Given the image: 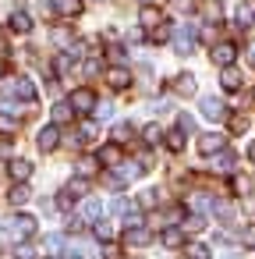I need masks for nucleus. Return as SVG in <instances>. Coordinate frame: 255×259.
Here are the masks:
<instances>
[{
  "label": "nucleus",
  "instance_id": "f257e3e1",
  "mask_svg": "<svg viewBox=\"0 0 255 259\" xmlns=\"http://www.w3.org/2000/svg\"><path fill=\"white\" fill-rule=\"evenodd\" d=\"M0 93L4 96H18V100H25V103H32L36 100V85L29 82V78H0Z\"/></svg>",
  "mask_w": 255,
  "mask_h": 259
},
{
  "label": "nucleus",
  "instance_id": "f03ea898",
  "mask_svg": "<svg viewBox=\"0 0 255 259\" xmlns=\"http://www.w3.org/2000/svg\"><path fill=\"white\" fill-rule=\"evenodd\" d=\"M15 241H25V238H32L36 234V217L32 213H18V217H11L8 220V227H4Z\"/></svg>",
  "mask_w": 255,
  "mask_h": 259
},
{
  "label": "nucleus",
  "instance_id": "7ed1b4c3",
  "mask_svg": "<svg viewBox=\"0 0 255 259\" xmlns=\"http://www.w3.org/2000/svg\"><path fill=\"white\" fill-rule=\"evenodd\" d=\"M68 103H71V107H75V114H92V110H96V103H99V100H96V93H92V89H75V93H71V100H68Z\"/></svg>",
  "mask_w": 255,
  "mask_h": 259
},
{
  "label": "nucleus",
  "instance_id": "20e7f679",
  "mask_svg": "<svg viewBox=\"0 0 255 259\" xmlns=\"http://www.w3.org/2000/svg\"><path fill=\"white\" fill-rule=\"evenodd\" d=\"M223 149H227V139H223L220 132L198 135V153H202V156H216V153H223Z\"/></svg>",
  "mask_w": 255,
  "mask_h": 259
},
{
  "label": "nucleus",
  "instance_id": "39448f33",
  "mask_svg": "<svg viewBox=\"0 0 255 259\" xmlns=\"http://www.w3.org/2000/svg\"><path fill=\"white\" fill-rule=\"evenodd\" d=\"M209 57H213V64H220V68H234V57H237V47H234V43H216Z\"/></svg>",
  "mask_w": 255,
  "mask_h": 259
},
{
  "label": "nucleus",
  "instance_id": "423d86ee",
  "mask_svg": "<svg viewBox=\"0 0 255 259\" xmlns=\"http://www.w3.org/2000/svg\"><path fill=\"white\" fill-rule=\"evenodd\" d=\"M36 146H39L43 153H54V149L61 146V128H57V124H46V128L39 132V139H36Z\"/></svg>",
  "mask_w": 255,
  "mask_h": 259
},
{
  "label": "nucleus",
  "instance_id": "0eeeda50",
  "mask_svg": "<svg viewBox=\"0 0 255 259\" xmlns=\"http://www.w3.org/2000/svg\"><path fill=\"white\" fill-rule=\"evenodd\" d=\"M174 50H177V54H191V50H195V32H191V25H181V29L174 32Z\"/></svg>",
  "mask_w": 255,
  "mask_h": 259
},
{
  "label": "nucleus",
  "instance_id": "6e6552de",
  "mask_svg": "<svg viewBox=\"0 0 255 259\" xmlns=\"http://www.w3.org/2000/svg\"><path fill=\"white\" fill-rule=\"evenodd\" d=\"M107 85H110V89H128V85H131V71L121 68V64L107 68Z\"/></svg>",
  "mask_w": 255,
  "mask_h": 259
},
{
  "label": "nucleus",
  "instance_id": "1a4fd4ad",
  "mask_svg": "<svg viewBox=\"0 0 255 259\" xmlns=\"http://www.w3.org/2000/svg\"><path fill=\"white\" fill-rule=\"evenodd\" d=\"M54 15H61V18H78L82 15V0H54Z\"/></svg>",
  "mask_w": 255,
  "mask_h": 259
},
{
  "label": "nucleus",
  "instance_id": "9d476101",
  "mask_svg": "<svg viewBox=\"0 0 255 259\" xmlns=\"http://www.w3.org/2000/svg\"><path fill=\"white\" fill-rule=\"evenodd\" d=\"M8 170H11V178H15L18 185H25V181L32 178V163H29V160H22V156H15V160L8 163Z\"/></svg>",
  "mask_w": 255,
  "mask_h": 259
},
{
  "label": "nucleus",
  "instance_id": "9b49d317",
  "mask_svg": "<svg viewBox=\"0 0 255 259\" xmlns=\"http://www.w3.org/2000/svg\"><path fill=\"white\" fill-rule=\"evenodd\" d=\"M149 241H152V234H149L145 227H128V231H124V245H128V248H142V245H149Z\"/></svg>",
  "mask_w": 255,
  "mask_h": 259
},
{
  "label": "nucleus",
  "instance_id": "f8f14e48",
  "mask_svg": "<svg viewBox=\"0 0 255 259\" xmlns=\"http://www.w3.org/2000/svg\"><path fill=\"white\" fill-rule=\"evenodd\" d=\"M96 160H99L103 167H117V163H121V146H117V142H107V146L96 153Z\"/></svg>",
  "mask_w": 255,
  "mask_h": 259
},
{
  "label": "nucleus",
  "instance_id": "ddd939ff",
  "mask_svg": "<svg viewBox=\"0 0 255 259\" xmlns=\"http://www.w3.org/2000/svg\"><path fill=\"white\" fill-rule=\"evenodd\" d=\"M202 117L206 121H220L223 117V103L216 96H202Z\"/></svg>",
  "mask_w": 255,
  "mask_h": 259
},
{
  "label": "nucleus",
  "instance_id": "4468645a",
  "mask_svg": "<svg viewBox=\"0 0 255 259\" xmlns=\"http://www.w3.org/2000/svg\"><path fill=\"white\" fill-rule=\"evenodd\" d=\"M220 85H223L227 93H237V89H241V71H237V68H223V71H220Z\"/></svg>",
  "mask_w": 255,
  "mask_h": 259
},
{
  "label": "nucleus",
  "instance_id": "2eb2a0df",
  "mask_svg": "<svg viewBox=\"0 0 255 259\" xmlns=\"http://www.w3.org/2000/svg\"><path fill=\"white\" fill-rule=\"evenodd\" d=\"M8 25H11L15 32H22V36H25V32H32V15H29V11H15Z\"/></svg>",
  "mask_w": 255,
  "mask_h": 259
},
{
  "label": "nucleus",
  "instance_id": "dca6fc26",
  "mask_svg": "<svg viewBox=\"0 0 255 259\" xmlns=\"http://www.w3.org/2000/svg\"><path fill=\"white\" fill-rule=\"evenodd\" d=\"M50 117H54V124H68L71 117H75V107L64 100V103H54V110H50Z\"/></svg>",
  "mask_w": 255,
  "mask_h": 259
},
{
  "label": "nucleus",
  "instance_id": "f3484780",
  "mask_svg": "<svg viewBox=\"0 0 255 259\" xmlns=\"http://www.w3.org/2000/svg\"><path fill=\"white\" fill-rule=\"evenodd\" d=\"M138 22H142V25H145V29L152 32V29H160V25H163V15H160L156 8H142V15H138Z\"/></svg>",
  "mask_w": 255,
  "mask_h": 259
},
{
  "label": "nucleus",
  "instance_id": "a211bd4d",
  "mask_svg": "<svg viewBox=\"0 0 255 259\" xmlns=\"http://www.w3.org/2000/svg\"><path fill=\"white\" fill-rule=\"evenodd\" d=\"M234 163H237V156H234L230 149L216 153V160H213V167H216V170H223V174H230V170H234Z\"/></svg>",
  "mask_w": 255,
  "mask_h": 259
},
{
  "label": "nucleus",
  "instance_id": "6ab92c4d",
  "mask_svg": "<svg viewBox=\"0 0 255 259\" xmlns=\"http://www.w3.org/2000/svg\"><path fill=\"white\" fill-rule=\"evenodd\" d=\"M99 209H103L99 199H85V202H82V220H85V224H96V220H99Z\"/></svg>",
  "mask_w": 255,
  "mask_h": 259
},
{
  "label": "nucleus",
  "instance_id": "aec40b11",
  "mask_svg": "<svg viewBox=\"0 0 255 259\" xmlns=\"http://www.w3.org/2000/svg\"><path fill=\"white\" fill-rule=\"evenodd\" d=\"M174 89H177L181 96H191V93H195V78H191V75H177V78H174Z\"/></svg>",
  "mask_w": 255,
  "mask_h": 259
},
{
  "label": "nucleus",
  "instance_id": "412c9836",
  "mask_svg": "<svg viewBox=\"0 0 255 259\" xmlns=\"http://www.w3.org/2000/svg\"><path fill=\"white\" fill-rule=\"evenodd\" d=\"M167 149H170V153H181V149H184V132H181V128L167 132Z\"/></svg>",
  "mask_w": 255,
  "mask_h": 259
},
{
  "label": "nucleus",
  "instance_id": "4be33fe9",
  "mask_svg": "<svg viewBox=\"0 0 255 259\" xmlns=\"http://www.w3.org/2000/svg\"><path fill=\"white\" fill-rule=\"evenodd\" d=\"M96 170H99V160H96V156H82V160H78V174H82V178H92Z\"/></svg>",
  "mask_w": 255,
  "mask_h": 259
},
{
  "label": "nucleus",
  "instance_id": "5701e85b",
  "mask_svg": "<svg viewBox=\"0 0 255 259\" xmlns=\"http://www.w3.org/2000/svg\"><path fill=\"white\" fill-rule=\"evenodd\" d=\"M8 199H11V206H25V202H29V199H32V192H29V188H25V185H15V188H11V195H8Z\"/></svg>",
  "mask_w": 255,
  "mask_h": 259
},
{
  "label": "nucleus",
  "instance_id": "b1692460",
  "mask_svg": "<svg viewBox=\"0 0 255 259\" xmlns=\"http://www.w3.org/2000/svg\"><path fill=\"white\" fill-rule=\"evenodd\" d=\"M163 245H167V248H177V245H184V231H177V227H167V231H163Z\"/></svg>",
  "mask_w": 255,
  "mask_h": 259
},
{
  "label": "nucleus",
  "instance_id": "393cba45",
  "mask_svg": "<svg viewBox=\"0 0 255 259\" xmlns=\"http://www.w3.org/2000/svg\"><path fill=\"white\" fill-rule=\"evenodd\" d=\"M142 139H145L149 146H156V142L163 139V128H160V124H145V128H142Z\"/></svg>",
  "mask_w": 255,
  "mask_h": 259
},
{
  "label": "nucleus",
  "instance_id": "a878e982",
  "mask_svg": "<svg viewBox=\"0 0 255 259\" xmlns=\"http://www.w3.org/2000/svg\"><path fill=\"white\" fill-rule=\"evenodd\" d=\"M227 124H230V132H234V135L248 132V117H244V114H230V121H227Z\"/></svg>",
  "mask_w": 255,
  "mask_h": 259
},
{
  "label": "nucleus",
  "instance_id": "bb28decb",
  "mask_svg": "<svg viewBox=\"0 0 255 259\" xmlns=\"http://www.w3.org/2000/svg\"><path fill=\"white\" fill-rule=\"evenodd\" d=\"M188 259H209V245L191 241V245H188Z\"/></svg>",
  "mask_w": 255,
  "mask_h": 259
},
{
  "label": "nucleus",
  "instance_id": "cd10ccee",
  "mask_svg": "<svg viewBox=\"0 0 255 259\" xmlns=\"http://www.w3.org/2000/svg\"><path fill=\"white\" fill-rule=\"evenodd\" d=\"M0 132H4V135H15V132H18V121H15L11 114H0Z\"/></svg>",
  "mask_w": 255,
  "mask_h": 259
},
{
  "label": "nucleus",
  "instance_id": "c85d7f7f",
  "mask_svg": "<svg viewBox=\"0 0 255 259\" xmlns=\"http://www.w3.org/2000/svg\"><path fill=\"white\" fill-rule=\"evenodd\" d=\"M131 135H135V132H131V124H117V128H114V142H117V146H121V142H128Z\"/></svg>",
  "mask_w": 255,
  "mask_h": 259
},
{
  "label": "nucleus",
  "instance_id": "c756f323",
  "mask_svg": "<svg viewBox=\"0 0 255 259\" xmlns=\"http://www.w3.org/2000/svg\"><path fill=\"white\" fill-rule=\"evenodd\" d=\"M202 227H206V217H198V213L184 217V231H202Z\"/></svg>",
  "mask_w": 255,
  "mask_h": 259
},
{
  "label": "nucleus",
  "instance_id": "7c9ffc66",
  "mask_svg": "<svg viewBox=\"0 0 255 259\" xmlns=\"http://www.w3.org/2000/svg\"><path fill=\"white\" fill-rule=\"evenodd\" d=\"M149 39H152V43H167V39H170V29H167V22H163L160 29H152V32H149Z\"/></svg>",
  "mask_w": 255,
  "mask_h": 259
},
{
  "label": "nucleus",
  "instance_id": "2f4dec72",
  "mask_svg": "<svg viewBox=\"0 0 255 259\" xmlns=\"http://www.w3.org/2000/svg\"><path fill=\"white\" fill-rule=\"evenodd\" d=\"M85 188H89V181H85V178H75V181L68 185V192H71L75 199H78V195H85Z\"/></svg>",
  "mask_w": 255,
  "mask_h": 259
},
{
  "label": "nucleus",
  "instance_id": "473e14b6",
  "mask_svg": "<svg viewBox=\"0 0 255 259\" xmlns=\"http://www.w3.org/2000/svg\"><path fill=\"white\" fill-rule=\"evenodd\" d=\"M110 234H114V227H110L107 220H96V238H99V241H110Z\"/></svg>",
  "mask_w": 255,
  "mask_h": 259
},
{
  "label": "nucleus",
  "instance_id": "72a5a7b5",
  "mask_svg": "<svg viewBox=\"0 0 255 259\" xmlns=\"http://www.w3.org/2000/svg\"><path fill=\"white\" fill-rule=\"evenodd\" d=\"M57 206H61V209H71V206H75V195H71L68 188H61V195H57Z\"/></svg>",
  "mask_w": 255,
  "mask_h": 259
},
{
  "label": "nucleus",
  "instance_id": "f704fd0d",
  "mask_svg": "<svg viewBox=\"0 0 255 259\" xmlns=\"http://www.w3.org/2000/svg\"><path fill=\"white\" fill-rule=\"evenodd\" d=\"M78 135H82V142H89V139H96V124H92V121H85V124L78 128Z\"/></svg>",
  "mask_w": 255,
  "mask_h": 259
},
{
  "label": "nucleus",
  "instance_id": "c9c22d12",
  "mask_svg": "<svg viewBox=\"0 0 255 259\" xmlns=\"http://www.w3.org/2000/svg\"><path fill=\"white\" fill-rule=\"evenodd\" d=\"M202 39L216 47V43H220V39H216V25H206V29H202Z\"/></svg>",
  "mask_w": 255,
  "mask_h": 259
},
{
  "label": "nucleus",
  "instance_id": "e433bc0d",
  "mask_svg": "<svg viewBox=\"0 0 255 259\" xmlns=\"http://www.w3.org/2000/svg\"><path fill=\"white\" fill-rule=\"evenodd\" d=\"M177 128H181V132H195V121H191L188 114H181V117H177Z\"/></svg>",
  "mask_w": 255,
  "mask_h": 259
},
{
  "label": "nucleus",
  "instance_id": "4c0bfd02",
  "mask_svg": "<svg viewBox=\"0 0 255 259\" xmlns=\"http://www.w3.org/2000/svg\"><path fill=\"white\" fill-rule=\"evenodd\" d=\"M170 8H174V11H191L195 0H170Z\"/></svg>",
  "mask_w": 255,
  "mask_h": 259
},
{
  "label": "nucleus",
  "instance_id": "58836bf2",
  "mask_svg": "<svg viewBox=\"0 0 255 259\" xmlns=\"http://www.w3.org/2000/svg\"><path fill=\"white\" fill-rule=\"evenodd\" d=\"M54 39L64 47V43H71V32H68V29H57V32H54Z\"/></svg>",
  "mask_w": 255,
  "mask_h": 259
},
{
  "label": "nucleus",
  "instance_id": "ea45409f",
  "mask_svg": "<svg viewBox=\"0 0 255 259\" xmlns=\"http://www.w3.org/2000/svg\"><path fill=\"white\" fill-rule=\"evenodd\" d=\"M15 255H18V259H32V255H36V252H32V248H29V245H18V248H15Z\"/></svg>",
  "mask_w": 255,
  "mask_h": 259
},
{
  "label": "nucleus",
  "instance_id": "a19ab883",
  "mask_svg": "<svg viewBox=\"0 0 255 259\" xmlns=\"http://www.w3.org/2000/svg\"><path fill=\"white\" fill-rule=\"evenodd\" d=\"M8 54H11V47H8V36H4V32H0V61H4Z\"/></svg>",
  "mask_w": 255,
  "mask_h": 259
},
{
  "label": "nucleus",
  "instance_id": "79ce46f5",
  "mask_svg": "<svg viewBox=\"0 0 255 259\" xmlns=\"http://www.w3.org/2000/svg\"><path fill=\"white\" fill-rule=\"evenodd\" d=\"M85 75H99V61H85Z\"/></svg>",
  "mask_w": 255,
  "mask_h": 259
},
{
  "label": "nucleus",
  "instance_id": "37998d69",
  "mask_svg": "<svg viewBox=\"0 0 255 259\" xmlns=\"http://www.w3.org/2000/svg\"><path fill=\"white\" fill-rule=\"evenodd\" d=\"M142 206H156V192H142Z\"/></svg>",
  "mask_w": 255,
  "mask_h": 259
},
{
  "label": "nucleus",
  "instance_id": "c03bdc74",
  "mask_svg": "<svg viewBox=\"0 0 255 259\" xmlns=\"http://www.w3.org/2000/svg\"><path fill=\"white\" fill-rule=\"evenodd\" d=\"M241 238H244V245H255V227H244V234H241Z\"/></svg>",
  "mask_w": 255,
  "mask_h": 259
},
{
  "label": "nucleus",
  "instance_id": "a18cd8bd",
  "mask_svg": "<svg viewBox=\"0 0 255 259\" xmlns=\"http://www.w3.org/2000/svg\"><path fill=\"white\" fill-rule=\"evenodd\" d=\"M234 192H248V181L244 178H234Z\"/></svg>",
  "mask_w": 255,
  "mask_h": 259
},
{
  "label": "nucleus",
  "instance_id": "49530a36",
  "mask_svg": "<svg viewBox=\"0 0 255 259\" xmlns=\"http://www.w3.org/2000/svg\"><path fill=\"white\" fill-rule=\"evenodd\" d=\"M0 156H11V142H0Z\"/></svg>",
  "mask_w": 255,
  "mask_h": 259
},
{
  "label": "nucleus",
  "instance_id": "de8ad7c7",
  "mask_svg": "<svg viewBox=\"0 0 255 259\" xmlns=\"http://www.w3.org/2000/svg\"><path fill=\"white\" fill-rule=\"evenodd\" d=\"M248 160H251V163H255V142H251V146H248Z\"/></svg>",
  "mask_w": 255,
  "mask_h": 259
},
{
  "label": "nucleus",
  "instance_id": "09e8293b",
  "mask_svg": "<svg viewBox=\"0 0 255 259\" xmlns=\"http://www.w3.org/2000/svg\"><path fill=\"white\" fill-rule=\"evenodd\" d=\"M64 259H82V255L78 252H64Z\"/></svg>",
  "mask_w": 255,
  "mask_h": 259
},
{
  "label": "nucleus",
  "instance_id": "8fccbe9b",
  "mask_svg": "<svg viewBox=\"0 0 255 259\" xmlns=\"http://www.w3.org/2000/svg\"><path fill=\"white\" fill-rule=\"evenodd\" d=\"M152 4H156V0H142V8H152Z\"/></svg>",
  "mask_w": 255,
  "mask_h": 259
},
{
  "label": "nucleus",
  "instance_id": "3c124183",
  "mask_svg": "<svg viewBox=\"0 0 255 259\" xmlns=\"http://www.w3.org/2000/svg\"><path fill=\"white\" fill-rule=\"evenodd\" d=\"M251 103H255V93H251Z\"/></svg>",
  "mask_w": 255,
  "mask_h": 259
},
{
  "label": "nucleus",
  "instance_id": "603ef678",
  "mask_svg": "<svg viewBox=\"0 0 255 259\" xmlns=\"http://www.w3.org/2000/svg\"><path fill=\"white\" fill-rule=\"evenodd\" d=\"M0 78H4V71H0Z\"/></svg>",
  "mask_w": 255,
  "mask_h": 259
},
{
  "label": "nucleus",
  "instance_id": "864d4df0",
  "mask_svg": "<svg viewBox=\"0 0 255 259\" xmlns=\"http://www.w3.org/2000/svg\"><path fill=\"white\" fill-rule=\"evenodd\" d=\"M251 22H255V18H251Z\"/></svg>",
  "mask_w": 255,
  "mask_h": 259
}]
</instances>
